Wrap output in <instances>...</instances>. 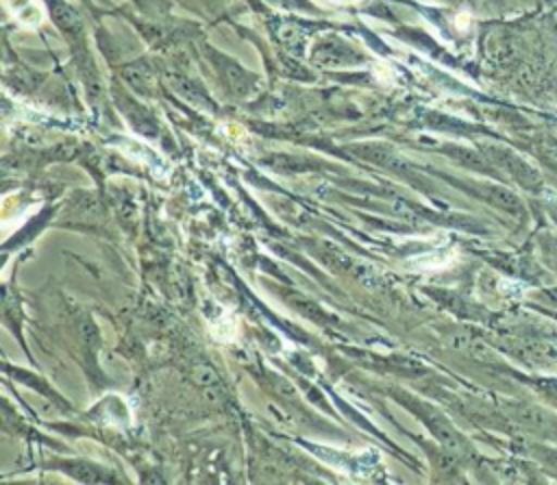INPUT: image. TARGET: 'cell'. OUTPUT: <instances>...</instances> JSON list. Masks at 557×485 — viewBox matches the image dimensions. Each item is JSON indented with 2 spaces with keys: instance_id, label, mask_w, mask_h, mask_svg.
I'll return each mask as SVG.
<instances>
[{
  "instance_id": "6da1fadb",
  "label": "cell",
  "mask_w": 557,
  "mask_h": 485,
  "mask_svg": "<svg viewBox=\"0 0 557 485\" xmlns=\"http://www.w3.org/2000/svg\"><path fill=\"white\" fill-rule=\"evenodd\" d=\"M542 389H544L550 398L557 400V381H544V383H542Z\"/></svg>"
}]
</instances>
